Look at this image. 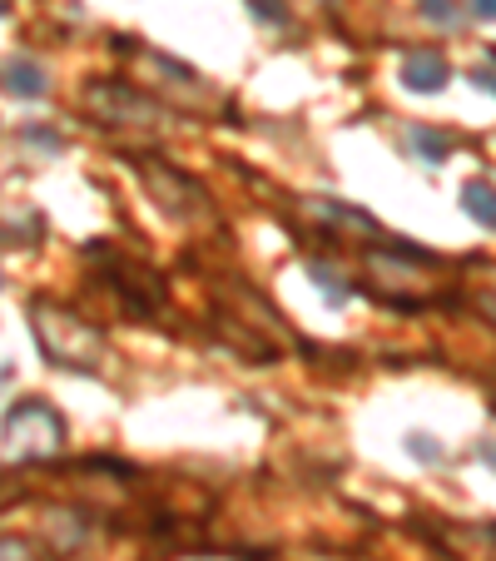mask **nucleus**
Returning a JSON list of instances; mask_svg holds the SVG:
<instances>
[{
    "label": "nucleus",
    "instance_id": "1",
    "mask_svg": "<svg viewBox=\"0 0 496 561\" xmlns=\"http://www.w3.org/2000/svg\"><path fill=\"white\" fill-rule=\"evenodd\" d=\"M30 328H35V343H40L45 363H55L65 373H95L100 358H105L100 328H90L85 318H75L70 308H60L50 298L30 303Z\"/></svg>",
    "mask_w": 496,
    "mask_h": 561
},
{
    "label": "nucleus",
    "instance_id": "2",
    "mask_svg": "<svg viewBox=\"0 0 496 561\" xmlns=\"http://www.w3.org/2000/svg\"><path fill=\"white\" fill-rule=\"evenodd\" d=\"M0 447H5V457H20V462H50L65 447V422H60V413L50 403L25 398V403L5 408Z\"/></svg>",
    "mask_w": 496,
    "mask_h": 561
},
{
    "label": "nucleus",
    "instance_id": "3",
    "mask_svg": "<svg viewBox=\"0 0 496 561\" xmlns=\"http://www.w3.org/2000/svg\"><path fill=\"white\" fill-rule=\"evenodd\" d=\"M85 105H90V115L105 120V125H164V120H169V110H164L159 100H149L144 90H134V85H124V80H95V85L85 90Z\"/></svg>",
    "mask_w": 496,
    "mask_h": 561
},
{
    "label": "nucleus",
    "instance_id": "4",
    "mask_svg": "<svg viewBox=\"0 0 496 561\" xmlns=\"http://www.w3.org/2000/svg\"><path fill=\"white\" fill-rule=\"evenodd\" d=\"M134 174L144 179L149 199H154L164 214H174V219H194V214L204 209V189H199L189 174H179L174 164H164V159H154V154H134Z\"/></svg>",
    "mask_w": 496,
    "mask_h": 561
},
{
    "label": "nucleus",
    "instance_id": "5",
    "mask_svg": "<svg viewBox=\"0 0 496 561\" xmlns=\"http://www.w3.org/2000/svg\"><path fill=\"white\" fill-rule=\"evenodd\" d=\"M105 259H110L105 283L120 293V303L129 313H154V308L164 303V283L154 279L144 264H129V259H115V254H105Z\"/></svg>",
    "mask_w": 496,
    "mask_h": 561
},
{
    "label": "nucleus",
    "instance_id": "6",
    "mask_svg": "<svg viewBox=\"0 0 496 561\" xmlns=\"http://www.w3.org/2000/svg\"><path fill=\"white\" fill-rule=\"evenodd\" d=\"M0 85H5V95H15V100H45L50 95V75L35 65V60H5L0 65Z\"/></svg>",
    "mask_w": 496,
    "mask_h": 561
},
{
    "label": "nucleus",
    "instance_id": "7",
    "mask_svg": "<svg viewBox=\"0 0 496 561\" xmlns=\"http://www.w3.org/2000/svg\"><path fill=\"white\" fill-rule=\"evenodd\" d=\"M402 80H407V90H417V95H437V90L447 85V60H442L437 50H412L407 65H402Z\"/></svg>",
    "mask_w": 496,
    "mask_h": 561
},
{
    "label": "nucleus",
    "instance_id": "8",
    "mask_svg": "<svg viewBox=\"0 0 496 561\" xmlns=\"http://www.w3.org/2000/svg\"><path fill=\"white\" fill-rule=\"evenodd\" d=\"M462 209H467L482 229H496V184H487V179H467V189H462Z\"/></svg>",
    "mask_w": 496,
    "mask_h": 561
},
{
    "label": "nucleus",
    "instance_id": "9",
    "mask_svg": "<svg viewBox=\"0 0 496 561\" xmlns=\"http://www.w3.org/2000/svg\"><path fill=\"white\" fill-rule=\"evenodd\" d=\"M308 279L318 283V293H323L328 303H348V298H353V283H343V274H333L328 264H308Z\"/></svg>",
    "mask_w": 496,
    "mask_h": 561
},
{
    "label": "nucleus",
    "instance_id": "10",
    "mask_svg": "<svg viewBox=\"0 0 496 561\" xmlns=\"http://www.w3.org/2000/svg\"><path fill=\"white\" fill-rule=\"evenodd\" d=\"M407 144H412V149H417L427 164H442V159L452 154V140H447V135H437V130H422V125L407 135Z\"/></svg>",
    "mask_w": 496,
    "mask_h": 561
},
{
    "label": "nucleus",
    "instance_id": "11",
    "mask_svg": "<svg viewBox=\"0 0 496 561\" xmlns=\"http://www.w3.org/2000/svg\"><path fill=\"white\" fill-rule=\"evenodd\" d=\"M0 561H40L25 537H0Z\"/></svg>",
    "mask_w": 496,
    "mask_h": 561
},
{
    "label": "nucleus",
    "instance_id": "12",
    "mask_svg": "<svg viewBox=\"0 0 496 561\" xmlns=\"http://www.w3.org/2000/svg\"><path fill=\"white\" fill-rule=\"evenodd\" d=\"M417 5H422V15H427L432 25H452V20H457V5H452V0H417Z\"/></svg>",
    "mask_w": 496,
    "mask_h": 561
},
{
    "label": "nucleus",
    "instance_id": "13",
    "mask_svg": "<svg viewBox=\"0 0 496 561\" xmlns=\"http://www.w3.org/2000/svg\"><path fill=\"white\" fill-rule=\"evenodd\" d=\"M248 10H253L258 20H268V25H283V20H288L283 0H248Z\"/></svg>",
    "mask_w": 496,
    "mask_h": 561
},
{
    "label": "nucleus",
    "instance_id": "14",
    "mask_svg": "<svg viewBox=\"0 0 496 561\" xmlns=\"http://www.w3.org/2000/svg\"><path fill=\"white\" fill-rule=\"evenodd\" d=\"M407 452H412V457H422V462H437V457H442V447H437V442H432L427 432H412Z\"/></svg>",
    "mask_w": 496,
    "mask_h": 561
},
{
    "label": "nucleus",
    "instance_id": "15",
    "mask_svg": "<svg viewBox=\"0 0 496 561\" xmlns=\"http://www.w3.org/2000/svg\"><path fill=\"white\" fill-rule=\"evenodd\" d=\"M25 144H40V149H60V135H50V130H25Z\"/></svg>",
    "mask_w": 496,
    "mask_h": 561
},
{
    "label": "nucleus",
    "instance_id": "16",
    "mask_svg": "<svg viewBox=\"0 0 496 561\" xmlns=\"http://www.w3.org/2000/svg\"><path fill=\"white\" fill-rule=\"evenodd\" d=\"M472 15L477 20H496V0H472Z\"/></svg>",
    "mask_w": 496,
    "mask_h": 561
},
{
    "label": "nucleus",
    "instance_id": "17",
    "mask_svg": "<svg viewBox=\"0 0 496 561\" xmlns=\"http://www.w3.org/2000/svg\"><path fill=\"white\" fill-rule=\"evenodd\" d=\"M477 85H482V90H492V95H496V70H477Z\"/></svg>",
    "mask_w": 496,
    "mask_h": 561
},
{
    "label": "nucleus",
    "instance_id": "18",
    "mask_svg": "<svg viewBox=\"0 0 496 561\" xmlns=\"http://www.w3.org/2000/svg\"><path fill=\"white\" fill-rule=\"evenodd\" d=\"M482 457H487V462L496 467V442H487V447H482Z\"/></svg>",
    "mask_w": 496,
    "mask_h": 561
},
{
    "label": "nucleus",
    "instance_id": "19",
    "mask_svg": "<svg viewBox=\"0 0 496 561\" xmlns=\"http://www.w3.org/2000/svg\"><path fill=\"white\" fill-rule=\"evenodd\" d=\"M487 313H496V298H487Z\"/></svg>",
    "mask_w": 496,
    "mask_h": 561
},
{
    "label": "nucleus",
    "instance_id": "20",
    "mask_svg": "<svg viewBox=\"0 0 496 561\" xmlns=\"http://www.w3.org/2000/svg\"><path fill=\"white\" fill-rule=\"evenodd\" d=\"M0 15H5V0H0Z\"/></svg>",
    "mask_w": 496,
    "mask_h": 561
}]
</instances>
